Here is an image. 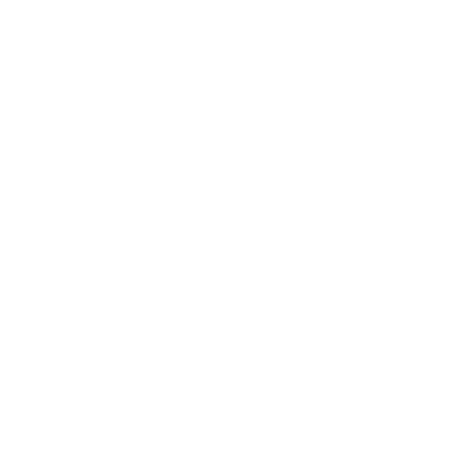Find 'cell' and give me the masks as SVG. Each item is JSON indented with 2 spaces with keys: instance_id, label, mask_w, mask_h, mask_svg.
<instances>
[]
</instances>
